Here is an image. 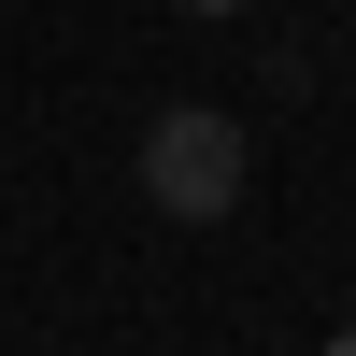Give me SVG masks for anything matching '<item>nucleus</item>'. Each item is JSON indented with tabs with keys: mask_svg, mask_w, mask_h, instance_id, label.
<instances>
[{
	"mask_svg": "<svg viewBox=\"0 0 356 356\" xmlns=\"http://www.w3.org/2000/svg\"><path fill=\"white\" fill-rule=\"evenodd\" d=\"M143 200H157V214H186V228H214L228 200H243V114L171 100L157 129H143Z\"/></svg>",
	"mask_w": 356,
	"mask_h": 356,
	"instance_id": "obj_1",
	"label": "nucleus"
},
{
	"mask_svg": "<svg viewBox=\"0 0 356 356\" xmlns=\"http://www.w3.org/2000/svg\"><path fill=\"white\" fill-rule=\"evenodd\" d=\"M328 356H356V328H342V342H328Z\"/></svg>",
	"mask_w": 356,
	"mask_h": 356,
	"instance_id": "obj_2",
	"label": "nucleus"
}]
</instances>
